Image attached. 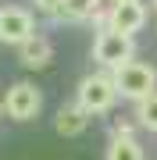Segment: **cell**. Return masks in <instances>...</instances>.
Segmentation results:
<instances>
[{
	"label": "cell",
	"mask_w": 157,
	"mask_h": 160,
	"mask_svg": "<svg viewBox=\"0 0 157 160\" xmlns=\"http://www.w3.org/2000/svg\"><path fill=\"white\" fill-rule=\"evenodd\" d=\"M154 86H157V71L150 64H143V61H128L125 68L114 71V89H118V96H125V100L139 103L146 96H154Z\"/></svg>",
	"instance_id": "cell-1"
},
{
	"label": "cell",
	"mask_w": 157,
	"mask_h": 160,
	"mask_svg": "<svg viewBox=\"0 0 157 160\" xmlns=\"http://www.w3.org/2000/svg\"><path fill=\"white\" fill-rule=\"evenodd\" d=\"M75 103L86 114H107L118 100V89H114V75H86L79 82V92H75Z\"/></svg>",
	"instance_id": "cell-2"
},
{
	"label": "cell",
	"mask_w": 157,
	"mask_h": 160,
	"mask_svg": "<svg viewBox=\"0 0 157 160\" xmlns=\"http://www.w3.org/2000/svg\"><path fill=\"white\" fill-rule=\"evenodd\" d=\"M132 53H136L132 36H122V32H114V29H104V32L97 36V43H93L97 64H104V68H111V71L125 68V64L132 61Z\"/></svg>",
	"instance_id": "cell-3"
},
{
	"label": "cell",
	"mask_w": 157,
	"mask_h": 160,
	"mask_svg": "<svg viewBox=\"0 0 157 160\" xmlns=\"http://www.w3.org/2000/svg\"><path fill=\"white\" fill-rule=\"evenodd\" d=\"M43 110V92L32 86V82H14L11 89L4 92V114L14 121H32L39 118Z\"/></svg>",
	"instance_id": "cell-4"
},
{
	"label": "cell",
	"mask_w": 157,
	"mask_h": 160,
	"mask_svg": "<svg viewBox=\"0 0 157 160\" xmlns=\"http://www.w3.org/2000/svg\"><path fill=\"white\" fill-rule=\"evenodd\" d=\"M32 36H36V22H32V14L25 11V7H18V4L0 7V43L22 46L25 39H32Z\"/></svg>",
	"instance_id": "cell-5"
},
{
	"label": "cell",
	"mask_w": 157,
	"mask_h": 160,
	"mask_svg": "<svg viewBox=\"0 0 157 160\" xmlns=\"http://www.w3.org/2000/svg\"><path fill=\"white\" fill-rule=\"evenodd\" d=\"M146 25V7L139 0H128V4H114L107 11V29L122 32V36H136Z\"/></svg>",
	"instance_id": "cell-6"
},
{
	"label": "cell",
	"mask_w": 157,
	"mask_h": 160,
	"mask_svg": "<svg viewBox=\"0 0 157 160\" xmlns=\"http://www.w3.org/2000/svg\"><path fill=\"white\" fill-rule=\"evenodd\" d=\"M18 57H22L25 68H47L50 57H54V46L47 36H32V39H25L18 46Z\"/></svg>",
	"instance_id": "cell-7"
},
{
	"label": "cell",
	"mask_w": 157,
	"mask_h": 160,
	"mask_svg": "<svg viewBox=\"0 0 157 160\" xmlns=\"http://www.w3.org/2000/svg\"><path fill=\"white\" fill-rule=\"evenodd\" d=\"M89 125V114L79 107V103H64L57 110V118H54V128L61 132V135H82Z\"/></svg>",
	"instance_id": "cell-8"
},
{
	"label": "cell",
	"mask_w": 157,
	"mask_h": 160,
	"mask_svg": "<svg viewBox=\"0 0 157 160\" xmlns=\"http://www.w3.org/2000/svg\"><path fill=\"white\" fill-rule=\"evenodd\" d=\"M107 160H143V146L136 139H111Z\"/></svg>",
	"instance_id": "cell-9"
},
{
	"label": "cell",
	"mask_w": 157,
	"mask_h": 160,
	"mask_svg": "<svg viewBox=\"0 0 157 160\" xmlns=\"http://www.w3.org/2000/svg\"><path fill=\"white\" fill-rule=\"evenodd\" d=\"M57 14H61V18H71V22L89 18V14H97V0H64Z\"/></svg>",
	"instance_id": "cell-10"
},
{
	"label": "cell",
	"mask_w": 157,
	"mask_h": 160,
	"mask_svg": "<svg viewBox=\"0 0 157 160\" xmlns=\"http://www.w3.org/2000/svg\"><path fill=\"white\" fill-rule=\"evenodd\" d=\"M136 118H139V125H143V128L157 132V92H154V96H146V100H139V107H136Z\"/></svg>",
	"instance_id": "cell-11"
},
{
	"label": "cell",
	"mask_w": 157,
	"mask_h": 160,
	"mask_svg": "<svg viewBox=\"0 0 157 160\" xmlns=\"http://www.w3.org/2000/svg\"><path fill=\"white\" fill-rule=\"evenodd\" d=\"M32 4H36V7H39V11H54V14H57V11H61V4H64V0H32Z\"/></svg>",
	"instance_id": "cell-12"
},
{
	"label": "cell",
	"mask_w": 157,
	"mask_h": 160,
	"mask_svg": "<svg viewBox=\"0 0 157 160\" xmlns=\"http://www.w3.org/2000/svg\"><path fill=\"white\" fill-rule=\"evenodd\" d=\"M114 4H128V0H111V7H114Z\"/></svg>",
	"instance_id": "cell-13"
},
{
	"label": "cell",
	"mask_w": 157,
	"mask_h": 160,
	"mask_svg": "<svg viewBox=\"0 0 157 160\" xmlns=\"http://www.w3.org/2000/svg\"><path fill=\"white\" fill-rule=\"evenodd\" d=\"M0 114H4V103H0Z\"/></svg>",
	"instance_id": "cell-14"
},
{
	"label": "cell",
	"mask_w": 157,
	"mask_h": 160,
	"mask_svg": "<svg viewBox=\"0 0 157 160\" xmlns=\"http://www.w3.org/2000/svg\"><path fill=\"white\" fill-rule=\"evenodd\" d=\"M154 11H157V0H154Z\"/></svg>",
	"instance_id": "cell-15"
}]
</instances>
